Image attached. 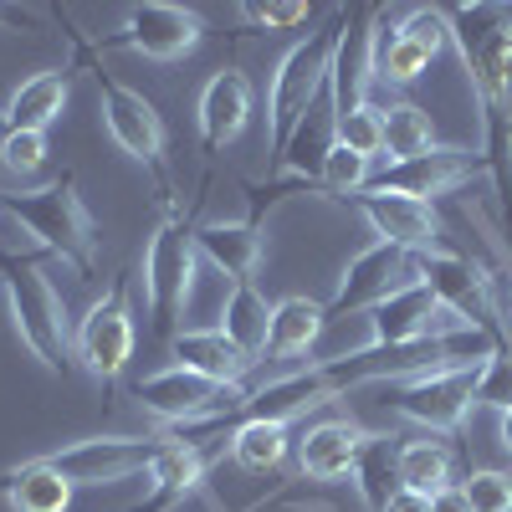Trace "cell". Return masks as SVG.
Listing matches in <instances>:
<instances>
[{"instance_id":"32","label":"cell","mask_w":512,"mask_h":512,"mask_svg":"<svg viewBox=\"0 0 512 512\" xmlns=\"http://www.w3.org/2000/svg\"><path fill=\"white\" fill-rule=\"evenodd\" d=\"M395 31H405L410 41H420L431 57H441V52L451 47V31H446L441 6H405V11L395 16Z\"/></svg>"},{"instance_id":"2","label":"cell","mask_w":512,"mask_h":512,"mask_svg":"<svg viewBox=\"0 0 512 512\" xmlns=\"http://www.w3.org/2000/svg\"><path fill=\"white\" fill-rule=\"evenodd\" d=\"M0 210L47 251L57 256L62 267H72L77 282H93L98 277V251H103V236H98V221L88 200L77 195V175L62 169L47 185H26V190H0Z\"/></svg>"},{"instance_id":"9","label":"cell","mask_w":512,"mask_h":512,"mask_svg":"<svg viewBox=\"0 0 512 512\" xmlns=\"http://www.w3.org/2000/svg\"><path fill=\"white\" fill-rule=\"evenodd\" d=\"M134 344H139V328H134V308H128V277H113V287L82 313L72 333V359L82 364V374L103 384V395H113L118 374L134 359Z\"/></svg>"},{"instance_id":"30","label":"cell","mask_w":512,"mask_h":512,"mask_svg":"<svg viewBox=\"0 0 512 512\" xmlns=\"http://www.w3.org/2000/svg\"><path fill=\"white\" fill-rule=\"evenodd\" d=\"M369 180H374V159H364V154H354V149H344V144H333V154L323 159V175H318V185H323L328 200H338V205H349Z\"/></svg>"},{"instance_id":"41","label":"cell","mask_w":512,"mask_h":512,"mask_svg":"<svg viewBox=\"0 0 512 512\" xmlns=\"http://www.w3.org/2000/svg\"><path fill=\"white\" fill-rule=\"evenodd\" d=\"M497 431H502V451L512 456V405H507V410H497Z\"/></svg>"},{"instance_id":"28","label":"cell","mask_w":512,"mask_h":512,"mask_svg":"<svg viewBox=\"0 0 512 512\" xmlns=\"http://www.w3.org/2000/svg\"><path fill=\"white\" fill-rule=\"evenodd\" d=\"M395 456H400V446H395V436H390V431H374V436H369V446L359 451L354 487H359V502H364L369 512H384V502H390V497L400 492Z\"/></svg>"},{"instance_id":"15","label":"cell","mask_w":512,"mask_h":512,"mask_svg":"<svg viewBox=\"0 0 512 512\" xmlns=\"http://www.w3.org/2000/svg\"><path fill=\"white\" fill-rule=\"evenodd\" d=\"M446 323H451V313L441 308V297L415 277L369 313V338L359 349H410V344H420V338L441 333Z\"/></svg>"},{"instance_id":"6","label":"cell","mask_w":512,"mask_h":512,"mask_svg":"<svg viewBox=\"0 0 512 512\" xmlns=\"http://www.w3.org/2000/svg\"><path fill=\"white\" fill-rule=\"evenodd\" d=\"M6 308L16 323V338L31 349V359L47 374H72V328H67V308L52 287V277L41 272L36 256H6Z\"/></svg>"},{"instance_id":"40","label":"cell","mask_w":512,"mask_h":512,"mask_svg":"<svg viewBox=\"0 0 512 512\" xmlns=\"http://www.w3.org/2000/svg\"><path fill=\"white\" fill-rule=\"evenodd\" d=\"M497 251H502V241H497ZM497 282H502V292H507V318H512V251H502V272H497Z\"/></svg>"},{"instance_id":"18","label":"cell","mask_w":512,"mask_h":512,"mask_svg":"<svg viewBox=\"0 0 512 512\" xmlns=\"http://www.w3.org/2000/svg\"><path fill=\"white\" fill-rule=\"evenodd\" d=\"M374 431H364L359 420H318L308 425L303 436H297V472H303V482H338V477H354L359 466V451L369 446Z\"/></svg>"},{"instance_id":"26","label":"cell","mask_w":512,"mask_h":512,"mask_svg":"<svg viewBox=\"0 0 512 512\" xmlns=\"http://www.w3.org/2000/svg\"><path fill=\"white\" fill-rule=\"evenodd\" d=\"M287 451H292V436H287V425H277V420H241L231 431V461L241 466L246 477L277 472V466L287 461Z\"/></svg>"},{"instance_id":"5","label":"cell","mask_w":512,"mask_h":512,"mask_svg":"<svg viewBox=\"0 0 512 512\" xmlns=\"http://www.w3.org/2000/svg\"><path fill=\"white\" fill-rule=\"evenodd\" d=\"M67 36H72V72H88L93 88H98V108H103L108 139H113L128 159H134V164L154 169L159 195H164V190H169V175H164V118H159V108L103 67V52H98V41H93L88 31L72 26Z\"/></svg>"},{"instance_id":"43","label":"cell","mask_w":512,"mask_h":512,"mask_svg":"<svg viewBox=\"0 0 512 512\" xmlns=\"http://www.w3.org/2000/svg\"><path fill=\"white\" fill-rule=\"evenodd\" d=\"M0 272H6V256H0Z\"/></svg>"},{"instance_id":"7","label":"cell","mask_w":512,"mask_h":512,"mask_svg":"<svg viewBox=\"0 0 512 512\" xmlns=\"http://www.w3.org/2000/svg\"><path fill=\"white\" fill-rule=\"evenodd\" d=\"M415 277L441 297V308L456 318V323H472V328H487L497 333L502 344H512V323L502 318V297H497V272H487L477 256L466 251H415Z\"/></svg>"},{"instance_id":"10","label":"cell","mask_w":512,"mask_h":512,"mask_svg":"<svg viewBox=\"0 0 512 512\" xmlns=\"http://www.w3.org/2000/svg\"><path fill=\"white\" fill-rule=\"evenodd\" d=\"M169 446L164 431L154 436H93V441H72V446H57V451H41V461L62 472L72 487H113V482H128L149 472V461Z\"/></svg>"},{"instance_id":"19","label":"cell","mask_w":512,"mask_h":512,"mask_svg":"<svg viewBox=\"0 0 512 512\" xmlns=\"http://www.w3.org/2000/svg\"><path fill=\"white\" fill-rule=\"evenodd\" d=\"M195 251L231 282H256V267L267 256V221H195Z\"/></svg>"},{"instance_id":"38","label":"cell","mask_w":512,"mask_h":512,"mask_svg":"<svg viewBox=\"0 0 512 512\" xmlns=\"http://www.w3.org/2000/svg\"><path fill=\"white\" fill-rule=\"evenodd\" d=\"M431 512H472V502H466V492H461V487H446V492H436V497H431Z\"/></svg>"},{"instance_id":"8","label":"cell","mask_w":512,"mask_h":512,"mask_svg":"<svg viewBox=\"0 0 512 512\" xmlns=\"http://www.w3.org/2000/svg\"><path fill=\"white\" fill-rule=\"evenodd\" d=\"M384 405L425 436H456L477 410V369H425L384 384Z\"/></svg>"},{"instance_id":"23","label":"cell","mask_w":512,"mask_h":512,"mask_svg":"<svg viewBox=\"0 0 512 512\" xmlns=\"http://www.w3.org/2000/svg\"><path fill=\"white\" fill-rule=\"evenodd\" d=\"M323 328H328V313L318 297H303V292L277 297L272 323H267V359H303Z\"/></svg>"},{"instance_id":"34","label":"cell","mask_w":512,"mask_h":512,"mask_svg":"<svg viewBox=\"0 0 512 512\" xmlns=\"http://www.w3.org/2000/svg\"><path fill=\"white\" fill-rule=\"evenodd\" d=\"M0 164L21 180L36 175V169L47 164V134H21V128H11V134L0 139Z\"/></svg>"},{"instance_id":"11","label":"cell","mask_w":512,"mask_h":512,"mask_svg":"<svg viewBox=\"0 0 512 512\" xmlns=\"http://www.w3.org/2000/svg\"><path fill=\"white\" fill-rule=\"evenodd\" d=\"M200 36H205L200 11L169 6V0H144V6H128L118 31H108L98 41V52H134L144 62H180L185 52L200 47Z\"/></svg>"},{"instance_id":"13","label":"cell","mask_w":512,"mask_h":512,"mask_svg":"<svg viewBox=\"0 0 512 512\" xmlns=\"http://www.w3.org/2000/svg\"><path fill=\"white\" fill-rule=\"evenodd\" d=\"M482 169H487L482 154L456 149V144H436L431 154H415V159H400V164H384L364 190H369V195H405V200H425V205H431L436 195L461 190L472 175H482Z\"/></svg>"},{"instance_id":"39","label":"cell","mask_w":512,"mask_h":512,"mask_svg":"<svg viewBox=\"0 0 512 512\" xmlns=\"http://www.w3.org/2000/svg\"><path fill=\"white\" fill-rule=\"evenodd\" d=\"M26 26H31V11H11V6H0V31H6V36H11V31H26Z\"/></svg>"},{"instance_id":"17","label":"cell","mask_w":512,"mask_h":512,"mask_svg":"<svg viewBox=\"0 0 512 512\" xmlns=\"http://www.w3.org/2000/svg\"><path fill=\"white\" fill-rule=\"evenodd\" d=\"M195 123H200V149L226 154L251 123V77L241 67L210 72V82L200 88V103H195Z\"/></svg>"},{"instance_id":"14","label":"cell","mask_w":512,"mask_h":512,"mask_svg":"<svg viewBox=\"0 0 512 512\" xmlns=\"http://www.w3.org/2000/svg\"><path fill=\"white\" fill-rule=\"evenodd\" d=\"M231 451V436H216V441H169L154 461H149V492L144 502H134L128 512H169L180 507L190 492H200L205 472L216 466V456Z\"/></svg>"},{"instance_id":"16","label":"cell","mask_w":512,"mask_h":512,"mask_svg":"<svg viewBox=\"0 0 512 512\" xmlns=\"http://www.w3.org/2000/svg\"><path fill=\"white\" fill-rule=\"evenodd\" d=\"M349 205L374 226V236H379V241H390V246H405V251H451L441 216H436V210L425 205V200L369 195V190H359Z\"/></svg>"},{"instance_id":"42","label":"cell","mask_w":512,"mask_h":512,"mask_svg":"<svg viewBox=\"0 0 512 512\" xmlns=\"http://www.w3.org/2000/svg\"><path fill=\"white\" fill-rule=\"evenodd\" d=\"M11 134V128H6V108H0V139H6Z\"/></svg>"},{"instance_id":"36","label":"cell","mask_w":512,"mask_h":512,"mask_svg":"<svg viewBox=\"0 0 512 512\" xmlns=\"http://www.w3.org/2000/svg\"><path fill=\"white\" fill-rule=\"evenodd\" d=\"M236 16L246 26H256V31H292V26L313 21V6H303V0H282V6H241Z\"/></svg>"},{"instance_id":"35","label":"cell","mask_w":512,"mask_h":512,"mask_svg":"<svg viewBox=\"0 0 512 512\" xmlns=\"http://www.w3.org/2000/svg\"><path fill=\"white\" fill-rule=\"evenodd\" d=\"M477 405H492V410L512 405V349H497L477 369Z\"/></svg>"},{"instance_id":"3","label":"cell","mask_w":512,"mask_h":512,"mask_svg":"<svg viewBox=\"0 0 512 512\" xmlns=\"http://www.w3.org/2000/svg\"><path fill=\"white\" fill-rule=\"evenodd\" d=\"M195 216L175 200V190L159 195V226L144 241L139 272H144V297H149V318L159 338H175L180 318L190 308V287H195Z\"/></svg>"},{"instance_id":"33","label":"cell","mask_w":512,"mask_h":512,"mask_svg":"<svg viewBox=\"0 0 512 512\" xmlns=\"http://www.w3.org/2000/svg\"><path fill=\"white\" fill-rule=\"evenodd\" d=\"M472 512H512V477L497 472V466H477L472 477L461 482Z\"/></svg>"},{"instance_id":"22","label":"cell","mask_w":512,"mask_h":512,"mask_svg":"<svg viewBox=\"0 0 512 512\" xmlns=\"http://www.w3.org/2000/svg\"><path fill=\"white\" fill-rule=\"evenodd\" d=\"M169 354H175V364L216 379V384H241L256 369L221 328H180L175 338H169Z\"/></svg>"},{"instance_id":"24","label":"cell","mask_w":512,"mask_h":512,"mask_svg":"<svg viewBox=\"0 0 512 512\" xmlns=\"http://www.w3.org/2000/svg\"><path fill=\"white\" fill-rule=\"evenodd\" d=\"M267 323H272V303L256 292V282H231L216 328L231 338L251 364H267Z\"/></svg>"},{"instance_id":"20","label":"cell","mask_w":512,"mask_h":512,"mask_svg":"<svg viewBox=\"0 0 512 512\" xmlns=\"http://www.w3.org/2000/svg\"><path fill=\"white\" fill-rule=\"evenodd\" d=\"M72 98V62L26 77L21 88L6 98V128H21V134H47V128L62 118Z\"/></svg>"},{"instance_id":"29","label":"cell","mask_w":512,"mask_h":512,"mask_svg":"<svg viewBox=\"0 0 512 512\" xmlns=\"http://www.w3.org/2000/svg\"><path fill=\"white\" fill-rule=\"evenodd\" d=\"M431 149H436V123H431V113H425L420 103L400 98V103L384 108V154H390V164L431 154Z\"/></svg>"},{"instance_id":"1","label":"cell","mask_w":512,"mask_h":512,"mask_svg":"<svg viewBox=\"0 0 512 512\" xmlns=\"http://www.w3.org/2000/svg\"><path fill=\"white\" fill-rule=\"evenodd\" d=\"M441 16L482 103V159L512 231V6H441Z\"/></svg>"},{"instance_id":"12","label":"cell","mask_w":512,"mask_h":512,"mask_svg":"<svg viewBox=\"0 0 512 512\" xmlns=\"http://www.w3.org/2000/svg\"><path fill=\"white\" fill-rule=\"evenodd\" d=\"M410 256L415 251L390 246V241H379V236L364 251H354L344 277H338V287H333V297L323 303L328 323L333 318H354V313H374L390 292H400L405 282H415V262H410Z\"/></svg>"},{"instance_id":"21","label":"cell","mask_w":512,"mask_h":512,"mask_svg":"<svg viewBox=\"0 0 512 512\" xmlns=\"http://www.w3.org/2000/svg\"><path fill=\"white\" fill-rule=\"evenodd\" d=\"M72 482L52 472L41 456H26L16 466H0V497L11 512H72Z\"/></svg>"},{"instance_id":"4","label":"cell","mask_w":512,"mask_h":512,"mask_svg":"<svg viewBox=\"0 0 512 512\" xmlns=\"http://www.w3.org/2000/svg\"><path fill=\"white\" fill-rule=\"evenodd\" d=\"M344 21H349V6H333L318 31L292 41V47L277 57L272 82H267V154L272 159L292 139L297 118L323 98L328 77H333V52H338V36H344Z\"/></svg>"},{"instance_id":"31","label":"cell","mask_w":512,"mask_h":512,"mask_svg":"<svg viewBox=\"0 0 512 512\" xmlns=\"http://www.w3.org/2000/svg\"><path fill=\"white\" fill-rule=\"evenodd\" d=\"M338 144L364 154V159H379L384 154V108L369 98L349 113H338Z\"/></svg>"},{"instance_id":"37","label":"cell","mask_w":512,"mask_h":512,"mask_svg":"<svg viewBox=\"0 0 512 512\" xmlns=\"http://www.w3.org/2000/svg\"><path fill=\"white\" fill-rule=\"evenodd\" d=\"M384 512H431V497H420V492H395L390 502H384Z\"/></svg>"},{"instance_id":"27","label":"cell","mask_w":512,"mask_h":512,"mask_svg":"<svg viewBox=\"0 0 512 512\" xmlns=\"http://www.w3.org/2000/svg\"><path fill=\"white\" fill-rule=\"evenodd\" d=\"M395 477L405 492H420V497H436L451 482V446L431 441V436H420V441H405L400 456H395Z\"/></svg>"},{"instance_id":"25","label":"cell","mask_w":512,"mask_h":512,"mask_svg":"<svg viewBox=\"0 0 512 512\" xmlns=\"http://www.w3.org/2000/svg\"><path fill=\"white\" fill-rule=\"evenodd\" d=\"M436 57L420 47V41H410L405 31H395V21L379 11V26H374V82H384V88H410V82L425 77V67H431Z\"/></svg>"}]
</instances>
